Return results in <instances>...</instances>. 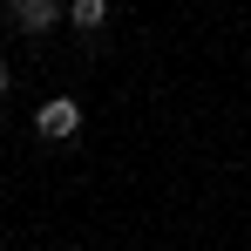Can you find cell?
<instances>
[{
	"label": "cell",
	"instance_id": "cell-1",
	"mask_svg": "<svg viewBox=\"0 0 251 251\" xmlns=\"http://www.w3.org/2000/svg\"><path fill=\"white\" fill-rule=\"evenodd\" d=\"M34 129H41L48 143H68V136L82 129V109H75L68 95H54V102H41V109H34Z\"/></svg>",
	"mask_w": 251,
	"mask_h": 251
},
{
	"label": "cell",
	"instance_id": "cell-2",
	"mask_svg": "<svg viewBox=\"0 0 251 251\" xmlns=\"http://www.w3.org/2000/svg\"><path fill=\"white\" fill-rule=\"evenodd\" d=\"M7 21H14L21 34H48V27L61 21V7H54V0H7Z\"/></svg>",
	"mask_w": 251,
	"mask_h": 251
},
{
	"label": "cell",
	"instance_id": "cell-3",
	"mask_svg": "<svg viewBox=\"0 0 251 251\" xmlns=\"http://www.w3.org/2000/svg\"><path fill=\"white\" fill-rule=\"evenodd\" d=\"M68 21H75L82 34H95V27L109 21V0H75V7H68Z\"/></svg>",
	"mask_w": 251,
	"mask_h": 251
},
{
	"label": "cell",
	"instance_id": "cell-4",
	"mask_svg": "<svg viewBox=\"0 0 251 251\" xmlns=\"http://www.w3.org/2000/svg\"><path fill=\"white\" fill-rule=\"evenodd\" d=\"M0 95H7V68H0Z\"/></svg>",
	"mask_w": 251,
	"mask_h": 251
}]
</instances>
